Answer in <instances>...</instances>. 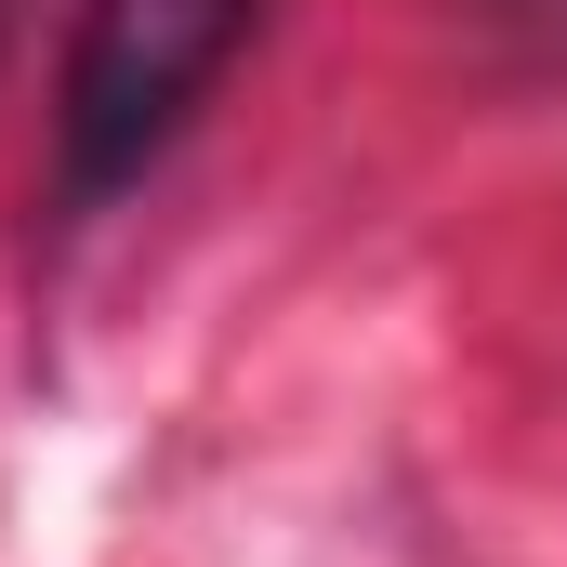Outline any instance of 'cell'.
Segmentation results:
<instances>
[{
  "label": "cell",
  "instance_id": "2",
  "mask_svg": "<svg viewBox=\"0 0 567 567\" xmlns=\"http://www.w3.org/2000/svg\"><path fill=\"white\" fill-rule=\"evenodd\" d=\"M528 13H567V0H528Z\"/></svg>",
  "mask_w": 567,
  "mask_h": 567
},
{
  "label": "cell",
  "instance_id": "1",
  "mask_svg": "<svg viewBox=\"0 0 567 567\" xmlns=\"http://www.w3.org/2000/svg\"><path fill=\"white\" fill-rule=\"evenodd\" d=\"M265 0H80L53 66V185L66 212L120 198L158 145L212 106V80L251 53Z\"/></svg>",
  "mask_w": 567,
  "mask_h": 567
}]
</instances>
